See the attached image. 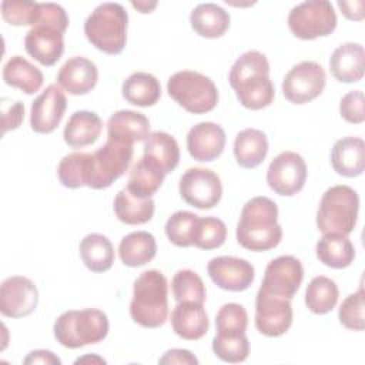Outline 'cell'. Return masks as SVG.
<instances>
[{"label": "cell", "instance_id": "ab89813d", "mask_svg": "<svg viewBox=\"0 0 365 365\" xmlns=\"http://www.w3.org/2000/svg\"><path fill=\"white\" fill-rule=\"evenodd\" d=\"M198 215L190 211H177L165 222V235L177 247H191Z\"/></svg>", "mask_w": 365, "mask_h": 365}, {"label": "cell", "instance_id": "c3c4849f", "mask_svg": "<svg viewBox=\"0 0 365 365\" xmlns=\"http://www.w3.org/2000/svg\"><path fill=\"white\" fill-rule=\"evenodd\" d=\"M158 364H187V365H197L198 359L195 358L194 354H191L188 349H182V348H174L167 351L160 359Z\"/></svg>", "mask_w": 365, "mask_h": 365}, {"label": "cell", "instance_id": "2e32d148", "mask_svg": "<svg viewBox=\"0 0 365 365\" xmlns=\"http://www.w3.org/2000/svg\"><path fill=\"white\" fill-rule=\"evenodd\" d=\"M207 272L218 288L231 292L247 289L255 278V271L251 262L231 255H221L210 259Z\"/></svg>", "mask_w": 365, "mask_h": 365}, {"label": "cell", "instance_id": "5b68a950", "mask_svg": "<svg viewBox=\"0 0 365 365\" xmlns=\"http://www.w3.org/2000/svg\"><path fill=\"white\" fill-rule=\"evenodd\" d=\"M108 318L97 308L70 309L54 322L53 331L57 342L66 348L77 349L101 342L108 334Z\"/></svg>", "mask_w": 365, "mask_h": 365}, {"label": "cell", "instance_id": "f35d334b", "mask_svg": "<svg viewBox=\"0 0 365 365\" xmlns=\"http://www.w3.org/2000/svg\"><path fill=\"white\" fill-rule=\"evenodd\" d=\"M173 295L177 302L204 304L207 292L201 277L192 269H180L171 281Z\"/></svg>", "mask_w": 365, "mask_h": 365}, {"label": "cell", "instance_id": "7a4b0ae2", "mask_svg": "<svg viewBox=\"0 0 365 365\" xmlns=\"http://www.w3.org/2000/svg\"><path fill=\"white\" fill-rule=\"evenodd\" d=\"M278 207L268 197H254L245 202L237 225V241L251 251L275 248L282 238Z\"/></svg>", "mask_w": 365, "mask_h": 365}, {"label": "cell", "instance_id": "8d00e7d4", "mask_svg": "<svg viewBox=\"0 0 365 365\" xmlns=\"http://www.w3.org/2000/svg\"><path fill=\"white\" fill-rule=\"evenodd\" d=\"M212 351L224 362H244L250 354V341L245 332H217L212 339Z\"/></svg>", "mask_w": 365, "mask_h": 365}, {"label": "cell", "instance_id": "9c48e42d", "mask_svg": "<svg viewBox=\"0 0 365 365\" xmlns=\"http://www.w3.org/2000/svg\"><path fill=\"white\" fill-rule=\"evenodd\" d=\"M292 34L302 40H314L331 34L336 27V14L327 0H309L297 4L288 14Z\"/></svg>", "mask_w": 365, "mask_h": 365}, {"label": "cell", "instance_id": "9a60e30c", "mask_svg": "<svg viewBox=\"0 0 365 365\" xmlns=\"http://www.w3.org/2000/svg\"><path fill=\"white\" fill-rule=\"evenodd\" d=\"M38 304L36 284L27 277L13 275L6 278L0 287V311L7 318H23L30 315Z\"/></svg>", "mask_w": 365, "mask_h": 365}, {"label": "cell", "instance_id": "d4e9b609", "mask_svg": "<svg viewBox=\"0 0 365 365\" xmlns=\"http://www.w3.org/2000/svg\"><path fill=\"white\" fill-rule=\"evenodd\" d=\"M144 155L164 174L171 173L180 161V147L177 140L165 131H154L144 140Z\"/></svg>", "mask_w": 365, "mask_h": 365}, {"label": "cell", "instance_id": "d590c367", "mask_svg": "<svg viewBox=\"0 0 365 365\" xmlns=\"http://www.w3.org/2000/svg\"><path fill=\"white\" fill-rule=\"evenodd\" d=\"M339 291L334 279L319 275L311 279L305 291V304L317 315L331 312L338 302Z\"/></svg>", "mask_w": 365, "mask_h": 365}, {"label": "cell", "instance_id": "f5cc1de1", "mask_svg": "<svg viewBox=\"0 0 365 365\" xmlns=\"http://www.w3.org/2000/svg\"><path fill=\"white\" fill-rule=\"evenodd\" d=\"M84 362H96V364H106V359L97 356V355H86L78 359H76L74 364H84Z\"/></svg>", "mask_w": 365, "mask_h": 365}, {"label": "cell", "instance_id": "816d5d0a", "mask_svg": "<svg viewBox=\"0 0 365 365\" xmlns=\"http://www.w3.org/2000/svg\"><path fill=\"white\" fill-rule=\"evenodd\" d=\"M133 7L140 10V13H151V10L157 6V1L148 3V1H131Z\"/></svg>", "mask_w": 365, "mask_h": 365}, {"label": "cell", "instance_id": "d6986e66", "mask_svg": "<svg viewBox=\"0 0 365 365\" xmlns=\"http://www.w3.org/2000/svg\"><path fill=\"white\" fill-rule=\"evenodd\" d=\"M63 34L54 27L37 24L26 34L24 48L40 64L54 66L64 51Z\"/></svg>", "mask_w": 365, "mask_h": 365}, {"label": "cell", "instance_id": "bcb514c9", "mask_svg": "<svg viewBox=\"0 0 365 365\" xmlns=\"http://www.w3.org/2000/svg\"><path fill=\"white\" fill-rule=\"evenodd\" d=\"M339 113L344 120L352 124H361L365 120L364 111V93L354 90L346 93L339 103Z\"/></svg>", "mask_w": 365, "mask_h": 365}, {"label": "cell", "instance_id": "b9f144b4", "mask_svg": "<svg viewBox=\"0 0 365 365\" xmlns=\"http://www.w3.org/2000/svg\"><path fill=\"white\" fill-rule=\"evenodd\" d=\"M365 294L361 287L356 292L348 295L338 311L339 322L352 331H364L365 328Z\"/></svg>", "mask_w": 365, "mask_h": 365}, {"label": "cell", "instance_id": "7dc6e473", "mask_svg": "<svg viewBox=\"0 0 365 365\" xmlns=\"http://www.w3.org/2000/svg\"><path fill=\"white\" fill-rule=\"evenodd\" d=\"M24 118V104L21 101L6 103V98L1 100V131L6 134L10 130L20 127Z\"/></svg>", "mask_w": 365, "mask_h": 365}, {"label": "cell", "instance_id": "603a6c76", "mask_svg": "<svg viewBox=\"0 0 365 365\" xmlns=\"http://www.w3.org/2000/svg\"><path fill=\"white\" fill-rule=\"evenodd\" d=\"M364 47L359 43H344L338 46L329 58V68L335 80L355 83L364 77Z\"/></svg>", "mask_w": 365, "mask_h": 365}, {"label": "cell", "instance_id": "4fadbf2b", "mask_svg": "<svg viewBox=\"0 0 365 365\" xmlns=\"http://www.w3.org/2000/svg\"><path fill=\"white\" fill-rule=\"evenodd\" d=\"M292 325L291 299L258 289L255 299V327L265 336H281Z\"/></svg>", "mask_w": 365, "mask_h": 365}, {"label": "cell", "instance_id": "ee69618b", "mask_svg": "<svg viewBox=\"0 0 365 365\" xmlns=\"http://www.w3.org/2000/svg\"><path fill=\"white\" fill-rule=\"evenodd\" d=\"M37 1L4 0L1 1V16L11 26H33L37 13Z\"/></svg>", "mask_w": 365, "mask_h": 365}, {"label": "cell", "instance_id": "f1b7e54d", "mask_svg": "<svg viewBox=\"0 0 365 365\" xmlns=\"http://www.w3.org/2000/svg\"><path fill=\"white\" fill-rule=\"evenodd\" d=\"M157 254V242L147 231H134L123 237L118 245V255L124 265L137 268L150 262Z\"/></svg>", "mask_w": 365, "mask_h": 365}, {"label": "cell", "instance_id": "52a82bcc", "mask_svg": "<svg viewBox=\"0 0 365 365\" xmlns=\"http://www.w3.org/2000/svg\"><path fill=\"white\" fill-rule=\"evenodd\" d=\"M167 91L175 103L192 114L208 113L218 103L214 81L198 71H177L168 78Z\"/></svg>", "mask_w": 365, "mask_h": 365}, {"label": "cell", "instance_id": "6da1fadb", "mask_svg": "<svg viewBox=\"0 0 365 365\" xmlns=\"http://www.w3.org/2000/svg\"><path fill=\"white\" fill-rule=\"evenodd\" d=\"M228 80L238 101L248 110L265 108L274 100L275 88L269 80V63L261 51L242 53L232 64Z\"/></svg>", "mask_w": 365, "mask_h": 365}, {"label": "cell", "instance_id": "f907efd6", "mask_svg": "<svg viewBox=\"0 0 365 365\" xmlns=\"http://www.w3.org/2000/svg\"><path fill=\"white\" fill-rule=\"evenodd\" d=\"M364 1H338V7L342 14L349 20H362L364 19Z\"/></svg>", "mask_w": 365, "mask_h": 365}, {"label": "cell", "instance_id": "30bf717a", "mask_svg": "<svg viewBox=\"0 0 365 365\" xmlns=\"http://www.w3.org/2000/svg\"><path fill=\"white\" fill-rule=\"evenodd\" d=\"M327 74L315 61L295 64L282 80L284 97L292 104H305L315 100L325 87Z\"/></svg>", "mask_w": 365, "mask_h": 365}, {"label": "cell", "instance_id": "3957f363", "mask_svg": "<svg viewBox=\"0 0 365 365\" xmlns=\"http://www.w3.org/2000/svg\"><path fill=\"white\" fill-rule=\"evenodd\" d=\"M168 284L158 269H147L138 275L133 287L130 315L144 328H160L168 317Z\"/></svg>", "mask_w": 365, "mask_h": 365}, {"label": "cell", "instance_id": "e0dca14e", "mask_svg": "<svg viewBox=\"0 0 365 365\" xmlns=\"http://www.w3.org/2000/svg\"><path fill=\"white\" fill-rule=\"evenodd\" d=\"M67 108V98L60 87L50 84L46 90L33 101L30 111V125L36 133L50 134L53 133Z\"/></svg>", "mask_w": 365, "mask_h": 365}, {"label": "cell", "instance_id": "f6af8a7d", "mask_svg": "<svg viewBox=\"0 0 365 365\" xmlns=\"http://www.w3.org/2000/svg\"><path fill=\"white\" fill-rule=\"evenodd\" d=\"M37 24L50 26L64 33L68 27V16L66 10L57 3H38L33 27Z\"/></svg>", "mask_w": 365, "mask_h": 365}, {"label": "cell", "instance_id": "8fae6325", "mask_svg": "<svg viewBox=\"0 0 365 365\" xmlns=\"http://www.w3.org/2000/svg\"><path fill=\"white\" fill-rule=\"evenodd\" d=\"M180 194L182 200L200 210L215 207L222 197L220 177L208 168H188L180 178Z\"/></svg>", "mask_w": 365, "mask_h": 365}, {"label": "cell", "instance_id": "7402d4cb", "mask_svg": "<svg viewBox=\"0 0 365 365\" xmlns=\"http://www.w3.org/2000/svg\"><path fill=\"white\" fill-rule=\"evenodd\" d=\"M332 168L344 177H358L365 168V143L359 137L338 140L331 151Z\"/></svg>", "mask_w": 365, "mask_h": 365}, {"label": "cell", "instance_id": "7bdbcfd3", "mask_svg": "<svg viewBox=\"0 0 365 365\" xmlns=\"http://www.w3.org/2000/svg\"><path fill=\"white\" fill-rule=\"evenodd\" d=\"M217 332H245L248 327V314L237 302L224 304L215 317Z\"/></svg>", "mask_w": 365, "mask_h": 365}, {"label": "cell", "instance_id": "83f0119b", "mask_svg": "<svg viewBox=\"0 0 365 365\" xmlns=\"http://www.w3.org/2000/svg\"><path fill=\"white\" fill-rule=\"evenodd\" d=\"M268 140L267 135L257 128H245L235 135L234 157L240 167L255 168L267 157Z\"/></svg>", "mask_w": 365, "mask_h": 365}, {"label": "cell", "instance_id": "7c38bea8", "mask_svg": "<svg viewBox=\"0 0 365 365\" xmlns=\"http://www.w3.org/2000/svg\"><path fill=\"white\" fill-rule=\"evenodd\" d=\"M307 181V164L295 151L279 153L267 170V182L279 195L291 197L299 192Z\"/></svg>", "mask_w": 365, "mask_h": 365}, {"label": "cell", "instance_id": "60d3db41", "mask_svg": "<svg viewBox=\"0 0 365 365\" xmlns=\"http://www.w3.org/2000/svg\"><path fill=\"white\" fill-rule=\"evenodd\" d=\"M227 238V227L217 217H198L192 245L200 250H214L221 247Z\"/></svg>", "mask_w": 365, "mask_h": 365}, {"label": "cell", "instance_id": "836d02e7", "mask_svg": "<svg viewBox=\"0 0 365 365\" xmlns=\"http://www.w3.org/2000/svg\"><path fill=\"white\" fill-rule=\"evenodd\" d=\"M154 210L155 204L153 198H137L127 188L120 190L114 198V212L117 218L128 225L148 222L154 215Z\"/></svg>", "mask_w": 365, "mask_h": 365}, {"label": "cell", "instance_id": "4316f807", "mask_svg": "<svg viewBox=\"0 0 365 365\" xmlns=\"http://www.w3.org/2000/svg\"><path fill=\"white\" fill-rule=\"evenodd\" d=\"M230 14L215 3H201L190 14L192 30L205 38H217L230 27Z\"/></svg>", "mask_w": 365, "mask_h": 365}, {"label": "cell", "instance_id": "44dd1931", "mask_svg": "<svg viewBox=\"0 0 365 365\" xmlns=\"http://www.w3.org/2000/svg\"><path fill=\"white\" fill-rule=\"evenodd\" d=\"M173 331L182 339L195 341L202 338L210 327L202 304L177 302L171 312Z\"/></svg>", "mask_w": 365, "mask_h": 365}, {"label": "cell", "instance_id": "74e56055", "mask_svg": "<svg viewBox=\"0 0 365 365\" xmlns=\"http://www.w3.org/2000/svg\"><path fill=\"white\" fill-rule=\"evenodd\" d=\"M88 160V153H71L64 155L57 167L60 182L71 190L87 185Z\"/></svg>", "mask_w": 365, "mask_h": 365}, {"label": "cell", "instance_id": "ffe728a7", "mask_svg": "<svg viewBox=\"0 0 365 365\" xmlns=\"http://www.w3.org/2000/svg\"><path fill=\"white\" fill-rule=\"evenodd\" d=\"M97 80V66L83 56L68 58L57 73L58 86L73 96L87 94L96 87Z\"/></svg>", "mask_w": 365, "mask_h": 365}, {"label": "cell", "instance_id": "5bb4252c", "mask_svg": "<svg viewBox=\"0 0 365 365\" xmlns=\"http://www.w3.org/2000/svg\"><path fill=\"white\" fill-rule=\"evenodd\" d=\"M302 278L304 268L301 261L292 255H281L267 265L261 289L291 299L297 294Z\"/></svg>", "mask_w": 365, "mask_h": 365}, {"label": "cell", "instance_id": "8992f818", "mask_svg": "<svg viewBox=\"0 0 365 365\" xmlns=\"http://www.w3.org/2000/svg\"><path fill=\"white\" fill-rule=\"evenodd\" d=\"M358 210V192L348 185H334L322 194L317 211V227L322 234L348 235L356 225Z\"/></svg>", "mask_w": 365, "mask_h": 365}, {"label": "cell", "instance_id": "277c9868", "mask_svg": "<svg viewBox=\"0 0 365 365\" xmlns=\"http://www.w3.org/2000/svg\"><path fill=\"white\" fill-rule=\"evenodd\" d=\"M128 14L120 3L106 1L98 4L84 23L87 40L100 51L115 56L127 43Z\"/></svg>", "mask_w": 365, "mask_h": 365}, {"label": "cell", "instance_id": "f546056e", "mask_svg": "<svg viewBox=\"0 0 365 365\" xmlns=\"http://www.w3.org/2000/svg\"><path fill=\"white\" fill-rule=\"evenodd\" d=\"M315 252L324 265L335 269L349 267L355 258L354 244L344 234H324L317 242Z\"/></svg>", "mask_w": 365, "mask_h": 365}, {"label": "cell", "instance_id": "cb8c5ba5", "mask_svg": "<svg viewBox=\"0 0 365 365\" xmlns=\"http://www.w3.org/2000/svg\"><path fill=\"white\" fill-rule=\"evenodd\" d=\"M107 133L110 138L134 144L150 135V121L143 113L120 110L108 117Z\"/></svg>", "mask_w": 365, "mask_h": 365}, {"label": "cell", "instance_id": "484cf974", "mask_svg": "<svg viewBox=\"0 0 365 365\" xmlns=\"http://www.w3.org/2000/svg\"><path fill=\"white\" fill-rule=\"evenodd\" d=\"M103 130V121L94 111L80 110L70 115L63 137L66 144L73 148H81L96 143Z\"/></svg>", "mask_w": 365, "mask_h": 365}, {"label": "cell", "instance_id": "ba28073f", "mask_svg": "<svg viewBox=\"0 0 365 365\" xmlns=\"http://www.w3.org/2000/svg\"><path fill=\"white\" fill-rule=\"evenodd\" d=\"M133 160V144L107 137L104 145L90 154L87 187L108 188L128 168Z\"/></svg>", "mask_w": 365, "mask_h": 365}, {"label": "cell", "instance_id": "ac0fdd59", "mask_svg": "<svg viewBox=\"0 0 365 365\" xmlns=\"http://www.w3.org/2000/svg\"><path fill=\"white\" fill-rule=\"evenodd\" d=\"M225 131L211 121H201L187 134V150L200 163H210L220 157L225 147Z\"/></svg>", "mask_w": 365, "mask_h": 365}, {"label": "cell", "instance_id": "1f68e13d", "mask_svg": "<svg viewBox=\"0 0 365 365\" xmlns=\"http://www.w3.org/2000/svg\"><path fill=\"white\" fill-rule=\"evenodd\" d=\"M123 97L138 107L154 106L161 97V86L157 77L150 73L135 71L130 74L121 87Z\"/></svg>", "mask_w": 365, "mask_h": 365}, {"label": "cell", "instance_id": "e575fe53", "mask_svg": "<svg viewBox=\"0 0 365 365\" xmlns=\"http://www.w3.org/2000/svg\"><path fill=\"white\" fill-rule=\"evenodd\" d=\"M164 177L165 174L161 170H158L154 164L141 157V160L133 165L125 188L134 197L147 200L160 190Z\"/></svg>", "mask_w": 365, "mask_h": 365}, {"label": "cell", "instance_id": "d6a6232c", "mask_svg": "<svg viewBox=\"0 0 365 365\" xmlns=\"http://www.w3.org/2000/svg\"><path fill=\"white\" fill-rule=\"evenodd\" d=\"M80 257L84 265L93 272H106L114 262L111 241L103 234H88L80 242Z\"/></svg>", "mask_w": 365, "mask_h": 365}, {"label": "cell", "instance_id": "681fc988", "mask_svg": "<svg viewBox=\"0 0 365 365\" xmlns=\"http://www.w3.org/2000/svg\"><path fill=\"white\" fill-rule=\"evenodd\" d=\"M24 364H44V365H60L61 359L51 351L36 349L31 351L23 361Z\"/></svg>", "mask_w": 365, "mask_h": 365}, {"label": "cell", "instance_id": "4dcf8cb0", "mask_svg": "<svg viewBox=\"0 0 365 365\" xmlns=\"http://www.w3.org/2000/svg\"><path fill=\"white\" fill-rule=\"evenodd\" d=\"M3 80L7 86L20 88L26 94H34L43 86V73L21 56H13L3 67Z\"/></svg>", "mask_w": 365, "mask_h": 365}]
</instances>
